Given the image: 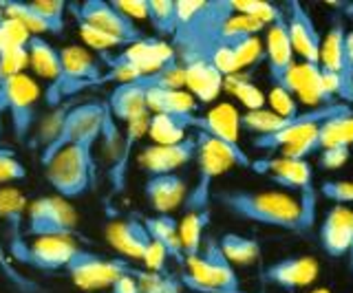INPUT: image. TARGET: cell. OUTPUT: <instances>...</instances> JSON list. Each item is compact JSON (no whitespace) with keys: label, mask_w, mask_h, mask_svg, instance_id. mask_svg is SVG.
<instances>
[{"label":"cell","mask_w":353,"mask_h":293,"mask_svg":"<svg viewBox=\"0 0 353 293\" xmlns=\"http://www.w3.org/2000/svg\"><path fill=\"white\" fill-rule=\"evenodd\" d=\"M110 115L115 117V122H132L141 115H150L146 108V89L139 82H124L117 84L110 91L108 100L104 102Z\"/></svg>","instance_id":"obj_24"},{"label":"cell","mask_w":353,"mask_h":293,"mask_svg":"<svg viewBox=\"0 0 353 293\" xmlns=\"http://www.w3.org/2000/svg\"><path fill=\"white\" fill-rule=\"evenodd\" d=\"M143 227H146L150 241L163 247L168 260H172V263H176L179 267L185 265V256H183V247L179 238V223H176V219H172L170 214L148 216V219H143Z\"/></svg>","instance_id":"obj_26"},{"label":"cell","mask_w":353,"mask_h":293,"mask_svg":"<svg viewBox=\"0 0 353 293\" xmlns=\"http://www.w3.org/2000/svg\"><path fill=\"white\" fill-rule=\"evenodd\" d=\"M106 241L124 258L141 260L150 245V236L146 227H143V221H137L135 216H130V219L110 221L106 225Z\"/></svg>","instance_id":"obj_20"},{"label":"cell","mask_w":353,"mask_h":293,"mask_svg":"<svg viewBox=\"0 0 353 293\" xmlns=\"http://www.w3.org/2000/svg\"><path fill=\"white\" fill-rule=\"evenodd\" d=\"M318 126L312 130V133H307L305 137L298 139L296 144L283 148L281 150V157H285V159H296V161H309V157L318 155L320 150H323V146H320V137H318Z\"/></svg>","instance_id":"obj_40"},{"label":"cell","mask_w":353,"mask_h":293,"mask_svg":"<svg viewBox=\"0 0 353 293\" xmlns=\"http://www.w3.org/2000/svg\"><path fill=\"white\" fill-rule=\"evenodd\" d=\"M146 108L150 115H196L199 104L188 91L146 89Z\"/></svg>","instance_id":"obj_27"},{"label":"cell","mask_w":353,"mask_h":293,"mask_svg":"<svg viewBox=\"0 0 353 293\" xmlns=\"http://www.w3.org/2000/svg\"><path fill=\"white\" fill-rule=\"evenodd\" d=\"M31 5L36 7V12L44 20H47L51 36H60L64 31V14H66L64 0H31Z\"/></svg>","instance_id":"obj_39"},{"label":"cell","mask_w":353,"mask_h":293,"mask_svg":"<svg viewBox=\"0 0 353 293\" xmlns=\"http://www.w3.org/2000/svg\"><path fill=\"white\" fill-rule=\"evenodd\" d=\"M113 7H117L126 18H130L132 23L137 20L148 18V0H110Z\"/></svg>","instance_id":"obj_48"},{"label":"cell","mask_w":353,"mask_h":293,"mask_svg":"<svg viewBox=\"0 0 353 293\" xmlns=\"http://www.w3.org/2000/svg\"><path fill=\"white\" fill-rule=\"evenodd\" d=\"M268 102H270V111L283 119H292L296 115H301V106L294 100V95L281 89V86H272Z\"/></svg>","instance_id":"obj_41"},{"label":"cell","mask_w":353,"mask_h":293,"mask_svg":"<svg viewBox=\"0 0 353 293\" xmlns=\"http://www.w3.org/2000/svg\"><path fill=\"white\" fill-rule=\"evenodd\" d=\"M121 58L130 62L143 78V75H152L161 71L165 64L176 58V51L170 42H165L161 38H143L121 51Z\"/></svg>","instance_id":"obj_21"},{"label":"cell","mask_w":353,"mask_h":293,"mask_svg":"<svg viewBox=\"0 0 353 293\" xmlns=\"http://www.w3.org/2000/svg\"><path fill=\"white\" fill-rule=\"evenodd\" d=\"M216 241H219L221 252H223V256L232 265H254L261 258V243L256 238L228 232L221 238H216Z\"/></svg>","instance_id":"obj_32"},{"label":"cell","mask_w":353,"mask_h":293,"mask_svg":"<svg viewBox=\"0 0 353 293\" xmlns=\"http://www.w3.org/2000/svg\"><path fill=\"white\" fill-rule=\"evenodd\" d=\"M29 69V53L27 49H11L0 53V135H3V117L7 113L9 102V86L16 75Z\"/></svg>","instance_id":"obj_30"},{"label":"cell","mask_w":353,"mask_h":293,"mask_svg":"<svg viewBox=\"0 0 353 293\" xmlns=\"http://www.w3.org/2000/svg\"><path fill=\"white\" fill-rule=\"evenodd\" d=\"M66 12H69L75 23L91 25L95 29H102L106 34L124 40L126 45H135L143 40V31L113 7L110 0H84V3H66Z\"/></svg>","instance_id":"obj_10"},{"label":"cell","mask_w":353,"mask_h":293,"mask_svg":"<svg viewBox=\"0 0 353 293\" xmlns=\"http://www.w3.org/2000/svg\"><path fill=\"white\" fill-rule=\"evenodd\" d=\"M349 265H351V274H353V243H351V247H349Z\"/></svg>","instance_id":"obj_51"},{"label":"cell","mask_w":353,"mask_h":293,"mask_svg":"<svg viewBox=\"0 0 353 293\" xmlns=\"http://www.w3.org/2000/svg\"><path fill=\"white\" fill-rule=\"evenodd\" d=\"M212 199L241 221L259 223L265 227L285 232H298L303 234L305 221L303 210L296 197L287 192L276 190H221L214 192Z\"/></svg>","instance_id":"obj_1"},{"label":"cell","mask_w":353,"mask_h":293,"mask_svg":"<svg viewBox=\"0 0 353 293\" xmlns=\"http://www.w3.org/2000/svg\"><path fill=\"white\" fill-rule=\"evenodd\" d=\"M194 115H150L148 137L157 146H172L185 139V133L192 128Z\"/></svg>","instance_id":"obj_29"},{"label":"cell","mask_w":353,"mask_h":293,"mask_svg":"<svg viewBox=\"0 0 353 293\" xmlns=\"http://www.w3.org/2000/svg\"><path fill=\"white\" fill-rule=\"evenodd\" d=\"M77 31H80V38L86 47L95 49L97 53H108L110 49H126L130 45H126L124 40H119L115 36L106 34L102 29H95L91 25H84V23H77Z\"/></svg>","instance_id":"obj_36"},{"label":"cell","mask_w":353,"mask_h":293,"mask_svg":"<svg viewBox=\"0 0 353 293\" xmlns=\"http://www.w3.org/2000/svg\"><path fill=\"white\" fill-rule=\"evenodd\" d=\"M64 271L75 287L86 291H102L113 287L117 278L132 274L135 265L128 263L126 258H104L80 247Z\"/></svg>","instance_id":"obj_9"},{"label":"cell","mask_w":353,"mask_h":293,"mask_svg":"<svg viewBox=\"0 0 353 293\" xmlns=\"http://www.w3.org/2000/svg\"><path fill=\"white\" fill-rule=\"evenodd\" d=\"M192 128L196 133L210 135L214 139L225 141V144L239 146V133H241V115L232 104H216L203 115H194Z\"/></svg>","instance_id":"obj_22"},{"label":"cell","mask_w":353,"mask_h":293,"mask_svg":"<svg viewBox=\"0 0 353 293\" xmlns=\"http://www.w3.org/2000/svg\"><path fill=\"white\" fill-rule=\"evenodd\" d=\"M106 115V104L104 102H84L75 104L69 115H66L62 130L58 139L40 153V164L47 166L49 161L60 153V150L69 146H95L99 139V130H102V122Z\"/></svg>","instance_id":"obj_7"},{"label":"cell","mask_w":353,"mask_h":293,"mask_svg":"<svg viewBox=\"0 0 353 293\" xmlns=\"http://www.w3.org/2000/svg\"><path fill=\"white\" fill-rule=\"evenodd\" d=\"M294 58H296V53L292 49L285 14L281 9L279 18L268 27V36H265V60H268V75H270L272 86H283L287 73H290L296 64Z\"/></svg>","instance_id":"obj_17"},{"label":"cell","mask_w":353,"mask_h":293,"mask_svg":"<svg viewBox=\"0 0 353 293\" xmlns=\"http://www.w3.org/2000/svg\"><path fill=\"white\" fill-rule=\"evenodd\" d=\"M320 274L318 260L312 256H287L261 271V282L283 291H296L314 285Z\"/></svg>","instance_id":"obj_13"},{"label":"cell","mask_w":353,"mask_h":293,"mask_svg":"<svg viewBox=\"0 0 353 293\" xmlns=\"http://www.w3.org/2000/svg\"><path fill=\"white\" fill-rule=\"evenodd\" d=\"M29 201L18 188H0V221L5 223L9 236V247L25 243V221H27Z\"/></svg>","instance_id":"obj_25"},{"label":"cell","mask_w":353,"mask_h":293,"mask_svg":"<svg viewBox=\"0 0 353 293\" xmlns=\"http://www.w3.org/2000/svg\"><path fill=\"white\" fill-rule=\"evenodd\" d=\"M60 62H62V71L58 75V80L47 86V95H44L49 108H55L73 100L77 93L104 84L106 73L102 62H97L84 47L77 45L62 47Z\"/></svg>","instance_id":"obj_5"},{"label":"cell","mask_w":353,"mask_h":293,"mask_svg":"<svg viewBox=\"0 0 353 293\" xmlns=\"http://www.w3.org/2000/svg\"><path fill=\"white\" fill-rule=\"evenodd\" d=\"M252 172L268 177L276 186L294 190L301 194V210L305 230L309 232L316 225V205H318V190L314 188V168L309 161H296L285 157H268L252 161Z\"/></svg>","instance_id":"obj_6"},{"label":"cell","mask_w":353,"mask_h":293,"mask_svg":"<svg viewBox=\"0 0 353 293\" xmlns=\"http://www.w3.org/2000/svg\"><path fill=\"white\" fill-rule=\"evenodd\" d=\"M185 271L179 274L183 289L194 293H245L234 267L223 256L214 236L203 238L201 252L194 258H185Z\"/></svg>","instance_id":"obj_3"},{"label":"cell","mask_w":353,"mask_h":293,"mask_svg":"<svg viewBox=\"0 0 353 293\" xmlns=\"http://www.w3.org/2000/svg\"><path fill=\"white\" fill-rule=\"evenodd\" d=\"M77 247L71 238H36L33 243H27L25 249H20L16 256H11L20 265H27L40 271H60L66 269L75 256Z\"/></svg>","instance_id":"obj_14"},{"label":"cell","mask_w":353,"mask_h":293,"mask_svg":"<svg viewBox=\"0 0 353 293\" xmlns=\"http://www.w3.org/2000/svg\"><path fill=\"white\" fill-rule=\"evenodd\" d=\"M148 20L152 29L159 36H174L176 16H174V0H148Z\"/></svg>","instance_id":"obj_35"},{"label":"cell","mask_w":353,"mask_h":293,"mask_svg":"<svg viewBox=\"0 0 353 293\" xmlns=\"http://www.w3.org/2000/svg\"><path fill=\"white\" fill-rule=\"evenodd\" d=\"M27 177V170L22 161L9 148H0V183H14Z\"/></svg>","instance_id":"obj_42"},{"label":"cell","mask_w":353,"mask_h":293,"mask_svg":"<svg viewBox=\"0 0 353 293\" xmlns=\"http://www.w3.org/2000/svg\"><path fill=\"white\" fill-rule=\"evenodd\" d=\"M351 148L347 146H334V148H323L318 153V166L323 170H338L349 161Z\"/></svg>","instance_id":"obj_45"},{"label":"cell","mask_w":353,"mask_h":293,"mask_svg":"<svg viewBox=\"0 0 353 293\" xmlns=\"http://www.w3.org/2000/svg\"><path fill=\"white\" fill-rule=\"evenodd\" d=\"M320 247L331 258H342L349 254V247L353 243V212L347 205H334L323 223L318 227Z\"/></svg>","instance_id":"obj_18"},{"label":"cell","mask_w":353,"mask_h":293,"mask_svg":"<svg viewBox=\"0 0 353 293\" xmlns=\"http://www.w3.org/2000/svg\"><path fill=\"white\" fill-rule=\"evenodd\" d=\"M223 91L234 95L248 111H261V108H265V93L250 80V75H243V73L225 75Z\"/></svg>","instance_id":"obj_34"},{"label":"cell","mask_w":353,"mask_h":293,"mask_svg":"<svg viewBox=\"0 0 353 293\" xmlns=\"http://www.w3.org/2000/svg\"><path fill=\"white\" fill-rule=\"evenodd\" d=\"M27 53H29V67L33 69V73L44 78L49 84L58 80V75L62 71L58 47H53L51 42H47L40 36H31L27 42Z\"/></svg>","instance_id":"obj_28"},{"label":"cell","mask_w":353,"mask_h":293,"mask_svg":"<svg viewBox=\"0 0 353 293\" xmlns=\"http://www.w3.org/2000/svg\"><path fill=\"white\" fill-rule=\"evenodd\" d=\"M320 194L325 199L334 201L336 205H349L353 203V181L340 179V181H325L320 186Z\"/></svg>","instance_id":"obj_44"},{"label":"cell","mask_w":353,"mask_h":293,"mask_svg":"<svg viewBox=\"0 0 353 293\" xmlns=\"http://www.w3.org/2000/svg\"><path fill=\"white\" fill-rule=\"evenodd\" d=\"M183 285L179 280V274H165L163 276V285H161V293H181Z\"/></svg>","instance_id":"obj_50"},{"label":"cell","mask_w":353,"mask_h":293,"mask_svg":"<svg viewBox=\"0 0 353 293\" xmlns=\"http://www.w3.org/2000/svg\"><path fill=\"white\" fill-rule=\"evenodd\" d=\"M196 157V141L194 137H185L179 144L172 146H157L150 144L137 155V164L141 170L148 172V177L157 175H174L176 170Z\"/></svg>","instance_id":"obj_16"},{"label":"cell","mask_w":353,"mask_h":293,"mask_svg":"<svg viewBox=\"0 0 353 293\" xmlns=\"http://www.w3.org/2000/svg\"><path fill=\"white\" fill-rule=\"evenodd\" d=\"M40 97L38 82L29 78L27 73H20L11 80L9 86V102H7V113L11 119V130H14V139L18 144L29 141L33 126H36V104Z\"/></svg>","instance_id":"obj_11"},{"label":"cell","mask_w":353,"mask_h":293,"mask_svg":"<svg viewBox=\"0 0 353 293\" xmlns=\"http://www.w3.org/2000/svg\"><path fill=\"white\" fill-rule=\"evenodd\" d=\"M188 183L181 175H157L143 183V197L157 214H170L183 205Z\"/></svg>","instance_id":"obj_23"},{"label":"cell","mask_w":353,"mask_h":293,"mask_svg":"<svg viewBox=\"0 0 353 293\" xmlns=\"http://www.w3.org/2000/svg\"><path fill=\"white\" fill-rule=\"evenodd\" d=\"M44 175L55 194L62 199H80L97 188V159L91 146H69L60 150L47 166Z\"/></svg>","instance_id":"obj_4"},{"label":"cell","mask_w":353,"mask_h":293,"mask_svg":"<svg viewBox=\"0 0 353 293\" xmlns=\"http://www.w3.org/2000/svg\"><path fill=\"white\" fill-rule=\"evenodd\" d=\"M232 51H234V58L239 64V71L241 69H250V67H256L265 60V47L259 36H252L232 45Z\"/></svg>","instance_id":"obj_37"},{"label":"cell","mask_w":353,"mask_h":293,"mask_svg":"<svg viewBox=\"0 0 353 293\" xmlns=\"http://www.w3.org/2000/svg\"><path fill=\"white\" fill-rule=\"evenodd\" d=\"M143 265H146V271H154V274H165V265H168V256H165L163 247L157 245L154 241H150L146 254H143Z\"/></svg>","instance_id":"obj_46"},{"label":"cell","mask_w":353,"mask_h":293,"mask_svg":"<svg viewBox=\"0 0 353 293\" xmlns=\"http://www.w3.org/2000/svg\"><path fill=\"white\" fill-rule=\"evenodd\" d=\"M31 34L14 18L0 20V53L11 49H27Z\"/></svg>","instance_id":"obj_38"},{"label":"cell","mask_w":353,"mask_h":293,"mask_svg":"<svg viewBox=\"0 0 353 293\" xmlns=\"http://www.w3.org/2000/svg\"><path fill=\"white\" fill-rule=\"evenodd\" d=\"M309 293H331V291L323 287V289H314V291H309Z\"/></svg>","instance_id":"obj_52"},{"label":"cell","mask_w":353,"mask_h":293,"mask_svg":"<svg viewBox=\"0 0 353 293\" xmlns=\"http://www.w3.org/2000/svg\"><path fill=\"white\" fill-rule=\"evenodd\" d=\"M210 225V210L203 212H185L179 223V238L183 247L185 258H194L201 252L203 245V232Z\"/></svg>","instance_id":"obj_33"},{"label":"cell","mask_w":353,"mask_h":293,"mask_svg":"<svg viewBox=\"0 0 353 293\" xmlns=\"http://www.w3.org/2000/svg\"><path fill=\"white\" fill-rule=\"evenodd\" d=\"M132 274H135V271H132ZM132 274H126V276L117 278L115 285L110 287V291H113V293H139L137 280H135V276H132Z\"/></svg>","instance_id":"obj_49"},{"label":"cell","mask_w":353,"mask_h":293,"mask_svg":"<svg viewBox=\"0 0 353 293\" xmlns=\"http://www.w3.org/2000/svg\"><path fill=\"white\" fill-rule=\"evenodd\" d=\"M196 181L192 188H188L183 210L185 212H203L210 210L212 201V181L225 175L230 168H252V159L241 146H232L225 141L214 139L210 135L196 133Z\"/></svg>","instance_id":"obj_2"},{"label":"cell","mask_w":353,"mask_h":293,"mask_svg":"<svg viewBox=\"0 0 353 293\" xmlns=\"http://www.w3.org/2000/svg\"><path fill=\"white\" fill-rule=\"evenodd\" d=\"M287 34L296 56H301L303 62L320 64V47H323V36L314 23L312 14L298 3V0H287L283 7Z\"/></svg>","instance_id":"obj_12"},{"label":"cell","mask_w":353,"mask_h":293,"mask_svg":"<svg viewBox=\"0 0 353 293\" xmlns=\"http://www.w3.org/2000/svg\"><path fill=\"white\" fill-rule=\"evenodd\" d=\"M179 62L183 64V86H188V93L196 102L212 104L223 91V75L212 67V62L201 56L181 58Z\"/></svg>","instance_id":"obj_19"},{"label":"cell","mask_w":353,"mask_h":293,"mask_svg":"<svg viewBox=\"0 0 353 293\" xmlns=\"http://www.w3.org/2000/svg\"><path fill=\"white\" fill-rule=\"evenodd\" d=\"M168 274V271H165ZM165 274H154V271H143V269H135V280L139 293H161V285H163V276Z\"/></svg>","instance_id":"obj_47"},{"label":"cell","mask_w":353,"mask_h":293,"mask_svg":"<svg viewBox=\"0 0 353 293\" xmlns=\"http://www.w3.org/2000/svg\"><path fill=\"white\" fill-rule=\"evenodd\" d=\"M281 89L294 95L296 102H301L305 106H314V108H323L336 104V100L325 91L323 84V71H320V64L312 62H296L292 71L287 73V78L283 82Z\"/></svg>","instance_id":"obj_15"},{"label":"cell","mask_w":353,"mask_h":293,"mask_svg":"<svg viewBox=\"0 0 353 293\" xmlns=\"http://www.w3.org/2000/svg\"><path fill=\"white\" fill-rule=\"evenodd\" d=\"M75 106L73 100L69 102H64L60 106H55L51 108V113H47V117H42L38 126L33 128V133L29 137V146L31 148H36V150H47L55 139H58L60 135V130H62V124H64V119L66 115H69V111Z\"/></svg>","instance_id":"obj_31"},{"label":"cell","mask_w":353,"mask_h":293,"mask_svg":"<svg viewBox=\"0 0 353 293\" xmlns=\"http://www.w3.org/2000/svg\"><path fill=\"white\" fill-rule=\"evenodd\" d=\"M205 58L212 62V67L223 75V78L225 75H232V73H239L234 51H232V47H228V45H214Z\"/></svg>","instance_id":"obj_43"},{"label":"cell","mask_w":353,"mask_h":293,"mask_svg":"<svg viewBox=\"0 0 353 293\" xmlns=\"http://www.w3.org/2000/svg\"><path fill=\"white\" fill-rule=\"evenodd\" d=\"M25 234L36 238H77V212L62 197H38L29 203Z\"/></svg>","instance_id":"obj_8"}]
</instances>
